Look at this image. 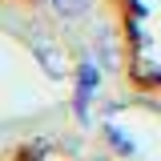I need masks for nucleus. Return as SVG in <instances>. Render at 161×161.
<instances>
[{
	"mask_svg": "<svg viewBox=\"0 0 161 161\" xmlns=\"http://www.w3.org/2000/svg\"><path fill=\"white\" fill-rule=\"evenodd\" d=\"M97 57H101L105 69H117V48H113V36H109L105 28L97 32Z\"/></svg>",
	"mask_w": 161,
	"mask_h": 161,
	"instance_id": "7ed1b4c3",
	"label": "nucleus"
},
{
	"mask_svg": "<svg viewBox=\"0 0 161 161\" xmlns=\"http://www.w3.org/2000/svg\"><path fill=\"white\" fill-rule=\"evenodd\" d=\"M32 48H36V57H40V64L48 69V77H64L69 73V64H64V57L57 53V44L48 40V32H32Z\"/></svg>",
	"mask_w": 161,
	"mask_h": 161,
	"instance_id": "f257e3e1",
	"label": "nucleus"
},
{
	"mask_svg": "<svg viewBox=\"0 0 161 161\" xmlns=\"http://www.w3.org/2000/svg\"><path fill=\"white\" fill-rule=\"evenodd\" d=\"M89 8H93V0H53V12L64 20H80Z\"/></svg>",
	"mask_w": 161,
	"mask_h": 161,
	"instance_id": "f03ea898",
	"label": "nucleus"
}]
</instances>
